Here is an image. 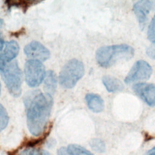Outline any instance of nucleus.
<instances>
[{"label":"nucleus","instance_id":"1","mask_svg":"<svg viewBox=\"0 0 155 155\" xmlns=\"http://www.w3.org/2000/svg\"><path fill=\"white\" fill-rule=\"evenodd\" d=\"M27 107V124L30 133L40 135L48 121L53 100L47 93L35 91L25 101Z\"/></svg>","mask_w":155,"mask_h":155},{"label":"nucleus","instance_id":"2","mask_svg":"<svg viewBox=\"0 0 155 155\" xmlns=\"http://www.w3.org/2000/svg\"><path fill=\"white\" fill-rule=\"evenodd\" d=\"M134 54V48L125 44L103 46L96 53L97 64L102 67H110L116 63L130 60Z\"/></svg>","mask_w":155,"mask_h":155},{"label":"nucleus","instance_id":"3","mask_svg":"<svg viewBox=\"0 0 155 155\" xmlns=\"http://www.w3.org/2000/svg\"><path fill=\"white\" fill-rule=\"evenodd\" d=\"M0 72L11 95L19 97L22 91V72L17 62L15 61L6 64L0 68Z\"/></svg>","mask_w":155,"mask_h":155},{"label":"nucleus","instance_id":"4","mask_svg":"<svg viewBox=\"0 0 155 155\" xmlns=\"http://www.w3.org/2000/svg\"><path fill=\"white\" fill-rule=\"evenodd\" d=\"M84 73L82 62L77 59H72L65 64L60 72V84L65 88H72L82 78Z\"/></svg>","mask_w":155,"mask_h":155},{"label":"nucleus","instance_id":"5","mask_svg":"<svg viewBox=\"0 0 155 155\" xmlns=\"http://www.w3.org/2000/svg\"><path fill=\"white\" fill-rule=\"evenodd\" d=\"M24 74L26 83L31 87L39 86L44 79L46 72L44 65L38 60L30 59L24 65Z\"/></svg>","mask_w":155,"mask_h":155},{"label":"nucleus","instance_id":"6","mask_svg":"<svg viewBox=\"0 0 155 155\" xmlns=\"http://www.w3.org/2000/svg\"><path fill=\"white\" fill-rule=\"evenodd\" d=\"M152 68L147 62L139 60L133 65L125 77L124 81L128 84L139 81L148 79L152 74Z\"/></svg>","mask_w":155,"mask_h":155},{"label":"nucleus","instance_id":"7","mask_svg":"<svg viewBox=\"0 0 155 155\" xmlns=\"http://www.w3.org/2000/svg\"><path fill=\"white\" fill-rule=\"evenodd\" d=\"M25 55L31 59L45 61L50 57V52L44 45L38 41H32L24 47Z\"/></svg>","mask_w":155,"mask_h":155},{"label":"nucleus","instance_id":"8","mask_svg":"<svg viewBox=\"0 0 155 155\" xmlns=\"http://www.w3.org/2000/svg\"><path fill=\"white\" fill-rule=\"evenodd\" d=\"M133 90L148 106H155V84L139 83L133 86Z\"/></svg>","mask_w":155,"mask_h":155},{"label":"nucleus","instance_id":"9","mask_svg":"<svg viewBox=\"0 0 155 155\" xmlns=\"http://www.w3.org/2000/svg\"><path fill=\"white\" fill-rule=\"evenodd\" d=\"M154 5L151 1H139L136 2L133 6V11L137 18L140 27L143 28L146 23L147 16L151 9Z\"/></svg>","mask_w":155,"mask_h":155},{"label":"nucleus","instance_id":"10","mask_svg":"<svg viewBox=\"0 0 155 155\" xmlns=\"http://www.w3.org/2000/svg\"><path fill=\"white\" fill-rule=\"evenodd\" d=\"M19 46L15 41H10L5 45L4 52L0 54V68L10 62L18 54Z\"/></svg>","mask_w":155,"mask_h":155},{"label":"nucleus","instance_id":"11","mask_svg":"<svg viewBox=\"0 0 155 155\" xmlns=\"http://www.w3.org/2000/svg\"><path fill=\"white\" fill-rule=\"evenodd\" d=\"M85 101L88 107L94 113L101 112L104 108V102L98 94L88 93L85 96Z\"/></svg>","mask_w":155,"mask_h":155},{"label":"nucleus","instance_id":"12","mask_svg":"<svg viewBox=\"0 0 155 155\" xmlns=\"http://www.w3.org/2000/svg\"><path fill=\"white\" fill-rule=\"evenodd\" d=\"M102 82L108 92L114 93L124 88L122 83L117 78L110 76H105L102 78Z\"/></svg>","mask_w":155,"mask_h":155},{"label":"nucleus","instance_id":"13","mask_svg":"<svg viewBox=\"0 0 155 155\" xmlns=\"http://www.w3.org/2000/svg\"><path fill=\"white\" fill-rule=\"evenodd\" d=\"M57 79L54 72L49 70L46 73L44 81V88L47 93H53L56 88Z\"/></svg>","mask_w":155,"mask_h":155},{"label":"nucleus","instance_id":"14","mask_svg":"<svg viewBox=\"0 0 155 155\" xmlns=\"http://www.w3.org/2000/svg\"><path fill=\"white\" fill-rule=\"evenodd\" d=\"M67 151L68 155H93L90 151L83 147L76 144H71L68 145Z\"/></svg>","mask_w":155,"mask_h":155},{"label":"nucleus","instance_id":"15","mask_svg":"<svg viewBox=\"0 0 155 155\" xmlns=\"http://www.w3.org/2000/svg\"><path fill=\"white\" fill-rule=\"evenodd\" d=\"M8 122V116L5 108L0 104V131L6 128Z\"/></svg>","mask_w":155,"mask_h":155},{"label":"nucleus","instance_id":"16","mask_svg":"<svg viewBox=\"0 0 155 155\" xmlns=\"http://www.w3.org/2000/svg\"><path fill=\"white\" fill-rule=\"evenodd\" d=\"M91 148L98 153H102L105 150V143L102 140L99 139H94L91 140L90 142Z\"/></svg>","mask_w":155,"mask_h":155},{"label":"nucleus","instance_id":"17","mask_svg":"<svg viewBox=\"0 0 155 155\" xmlns=\"http://www.w3.org/2000/svg\"><path fill=\"white\" fill-rule=\"evenodd\" d=\"M147 35L148 39L153 43H155V15L149 25Z\"/></svg>","mask_w":155,"mask_h":155},{"label":"nucleus","instance_id":"18","mask_svg":"<svg viewBox=\"0 0 155 155\" xmlns=\"http://www.w3.org/2000/svg\"><path fill=\"white\" fill-rule=\"evenodd\" d=\"M32 4V2H31L30 1H8L7 2V5H10V6H15V7H19L22 8H26L28 6H30Z\"/></svg>","mask_w":155,"mask_h":155},{"label":"nucleus","instance_id":"19","mask_svg":"<svg viewBox=\"0 0 155 155\" xmlns=\"http://www.w3.org/2000/svg\"><path fill=\"white\" fill-rule=\"evenodd\" d=\"M18 155H41L40 151L34 148H28L22 150Z\"/></svg>","mask_w":155,"mask_h":155},{"label":"nucleus","instance_id":"20","mask_svg":"<svg viewBox=\"0 0 155 155\" xmlns=\"http://www.w3.org/2000/svg\"><path fill=\"white\" fill-rule=\"evenodd\" d=\"M147 55L151 59L155 60V43H153L147 50Z\"/></svg>","mask_w":155,"mask_h":155},{"label":"nucleus","instance_id":"21","mask_svg":"<svg viewBox=\"0 0 155 155\" xmlns=\"http://www.w3.org/2000/svg\"><path fill=\"white\" fill-rule=\"evenodd\" d=\"M58 155H68L67 150H65V148H64V147L61 148L58 150Z\"/></svg>","mask_w":155,"mask_h":155},{"label":"nucleus","instance_id":"22","mask_svg":"<svg viewBox=\"0 0 155 155\" xmlns=\"http://www.w3.org/2000/svg\"><path fill=\"white\" fill-rule=\"evenodd\" d=\"M4 40H3V39L2 38L1 36L0 35V51L2 50V48H3V46H4Z\"/></svg>","mask_w":155,"mask_h":155},{"label":"nucleus","instance_id":"23","mask_svg":"<svg viewBox=\"0 0 155 155\" xmlns=\"http://www.w3.org/2000/svg\"><path fill=\"white\" fill-rule=\"evenodd\" d=\"M147 155H155V147L151 150Z\"/></svg>","mask_w":155,"mask_h":155},{"label":"nucleus","instance_id":"24","mask_svg":"<svg viewBox=\"0 0 155 155\" xmlns=\"http://www.w3.org/2000/svg\"><path fill=\"white\" fill-rule=\"evenodd\" d=\"M2 24H3V21L2 19L0 18V29H1V27L2 26Z\"/></svg>","mask_w":155,"mask_h":155},{"label":"nucleus","instance_id":"25","mask_svg":"<svg viewBox=\"0 0 155 155\" xmlns=\"http://www.w3.org/2000/svg\"><path fill=\"white\" fill-rule=\"evenodd\" d=\"M1 83H0V94H1Z\"/></svg>","mask_w":155,"mask_h":155}]
</instances>
